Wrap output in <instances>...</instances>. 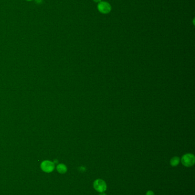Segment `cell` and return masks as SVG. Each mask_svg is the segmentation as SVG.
Listing matches in <instances>:
<instances>
[{
  "label": "cell",
  "instance_id": "8fae6325",
  "mask_svg": "<svg viewBox=\"0 0 195 195\" xmlns=\"http://www.w3.org/2000/svg\"><path fill=\"white\" fill-rule=\"evenodd\" d=\"M27 1H31V0H27Z\"/></svg>",
  "mask_w": 195,
  "mask_h": 195
},
{
  "label": "cell",
  "instance_id": "6da1fadb",
  "mask_svg": "<svg viewBox=\"0 0 195 195\" xmlns=\"http://www.w3.org/2000/svg\"><path fill=\"white\" fill-rule=\"evenodd\" d=\"M195 163V156L192 153H186L181 158V163L186 167H191Z\"/></svg>",
  "mask_w": 195,
  "mask_h": 195
},
{
  "label": "cell",
  "instance_id": "3957f363",
  "mask_svg": "<svg viewBox=\"0 0 195 195\" xmlns=\"http://www.w3.org/2000/svg\"><path fill=\"white\" fill-rule=\"evenodd\" d=\"M98 11L102 14H108L111 11V5L109 3L105 1H101L98 5Z\"/></svg>",
  "mask_w": 195,
  "mask_h": 195
},
{
  "label": "cell",
  "instance_id": "9c48e42d",
  "mask_svg": "<svg viewBox=\"0 0 195 195\" xmlns=\"http://www.w3.org/2000/svg\"><path fill=\"white\" fill-rule=\"evenodd\" d=\"M42 1V0H36V2L38 3H40Z\"/></svg>",
  "mask_w": 195,
  "mask_h": 195
},
{
  "label": "cell",
  "instance_id": "52a82bcc",
  "mask_svg": "<svg viewBox=\"0 0 195 195\" xmlns=\"http://www.w3.org/2000/svg\"><path fill=\"white\" fill-rule=\"evenodd\" d=\"M146 195H154V192H153V191H151V190H149V191H148L147 192H146Z\"/></svg>",
  "mask_w": 195,
  "mask_h": 195
},
{
  "label": "cell",
  "instance_id": "277c9868",
  "mask_svg": "<svg viewBox=\"0 0 195 195\" xmlns=\"http://www.w3.org/2000/svg\"><path fill=\"white\" fill-rule=\"evenodd\" d=\"M55 168L54 163L49 160H45L41 164V168L42 171L46 173L52 172Z\"/></svg>",
  "mask_w": 195,
  "mask_h": 195
},
{
  "label": "cell",
  "instance_id": "30bf717a",
  "mask_svg": "<svg viewBox=\"0 0 195 195\" xmlns=\"http://www.w3.org/2000/svg\"><path fill=\"white\" fill-rule=\"evenodd\" d=\"M99 195H106V194H105L104 192H102V193H100V194Z\"/></svg>",
  "mask_w": 195,
  "mask_h": 195
},
{
  "label": "cell",
  "instance_id": "7a4b0ae2",
  "mask_svg": "<svg viewBox=\"0 0 195 195\" xmlns=\"http://www.w3.org/2000/svg\"><path fill=\"white\" fill-rule=\"evenodd\" d=\"M93 188L99 193L104 192L107 189V185L106 182L101 179H98L93 182Z\"/></svg>",
  "mask_w": 195,
  "mask_h": 195
},
{
  "label": "cell",
  "instance_id": "5b68a950",
  "mask_svg": "<svg viewBox=\"0 0 195 195\" xmlns=\"http://www.w3.org/2000/svg\"><path fill=\"white\" fill-rule=\"evenodd\" d=\"M57 171L61 174H64L67 172V167L64 164H59L57 166Z\"/></svg>",
  "mask_w": 195,
  "mask_h": 195
},
{
  "label": "cell",
  "instance_id": "ba28073f",
  "mask_svg": "<svg viewBox=\"0 0 195 195\" xmlns=\"http://www.w3.org/2000/svg\"><path fill=\"white\" fill-rule=\"evenodd\" d=\"M95 2H101V0H93Z\"/></svg>",
  "mask_w": 195,
  "mask_h": 195
},
{
  "label": "cell",
  "instance_id": "8992f818",
  "mask_svg": "<svg viewBox=\"0 0 195 195\" xmlns=\"http://www.w3.org/2000/svg\"><path fill=\"white\" fill-rule=\"evenodd\" d=\"M180 161V159L179 157L174 156L171 159L170 164H171V166H172V167H176L177 166H178L179 164Z\"/></svg>",
  "mask_w": 195,
  "mask_h": 195
}]
</instances>
